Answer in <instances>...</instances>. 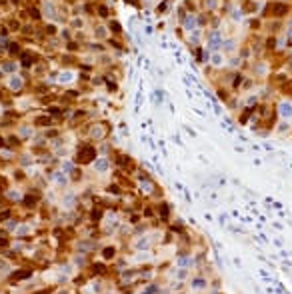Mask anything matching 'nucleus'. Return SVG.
I'll list each match as a JSON object with an SVG mask.
<instances>
[{
	"instance_id": "nucleus-6",
	"label": "nucleus",
	"mask_w": 292,
	"mask_h": 294,
	"mask_svg": "<svg viewBox=\"0 0 292 294\" xmlns=\"http://www.w3.org/2000/svg\"><path fill=\"white\" fill-rule=\"evenodd\" d=\"M96 168H98V170H106V160H100V162L96 164Z\"/></svg>"
},
{
	"instance_id": "nucleus-1",
	"label": "nucleus",
	"mask_w": 292,
	"mask_h": 294,
	"mask_svg": "<svg viewBox=\"0 0 292 294\" xmlns=\"http://www.w3.org/2000/svg\"><path fill=\"white\" fill-rule=\"evenodd\" d=\"M94 156H96V150H94V148H90V146H84L82 150L78 152V162L86 164V162L94 160Z\"/></svg>"
},
{
	"instance_id": "nucleus-8",
	"label": "nucleus",
	"mask_w": 292,
	"mask_h": 294,
	"mask_svg": "<svg viewBox=\"0 0 292 294\" xmlns=\"http://www.w3.org/2000/svg\"><path fill=\"white\" fill-rule=\"evenodd\" d=\"M12 88H20V80H18V78L12 80Z\"/></svg>"
},
{
	"instance_id": "nucleus-3",
	"label": "nucleus",
	"mask_w": 292,
	"mask_h": 294,
	"mask_svg": "<svg viewBox=\"0 0 292 294\" xmlns=\"http://www.w3.org/2000/svg\"><path fill=\"white\" fill-rule=\"evenodd\" d=\"M36 202H38V196H32V194H28V196L24 198V204H26V206H34Z\"/></svg>"
},
{
	"instance_id": "nucleus-2",
	"label": "nucleus",
	"mask_w": 292,
	"mask_h": 294,
	"mask_svg": "<svg viewBox=\"0 0 292 294\" xmlns=\"http://www.w3.org/2000/svg\"><path fill=\"white\" fill-rule=\"evenodd\" d=\"M30 274H32L30 270H18V272H14V278H16V280H24V278H28Z\"/></svg>"
},
{
	"instance_id": "nucleus-9",
	"label": "nucleus",
	"mask_w": 292,
	"mask_h": 294,
	"mask_svg": "<svg viewBox=\"0 0 292 294\" xmlns=\"http://www.w3.org/2000/svg\"><path fill=\"white\" fill-rule=\"evenodd\" d=\"M48 122H50L48 118H38V124H48Z\"/></svg>"
},
{
	"instance_id": "nucleus-7",
	"label": "nucleus",
	"mask_w": 292,
	"mask_h": 294,
	"mask_svg": "<svg viewBox=\"0 0 292 294\" xmlns=\"http://www.w3.org/2000/svg\"><path fill=\"white\" fill-rule=\"evenodd\" d=\"M10 52H12V54H18V52H20V48H18L16 44H10Z\"/></svg>"
},
{
	"instance_id": "nucleus-4",
	"label": "nucleus",
	"mask_w": 292,
	"mask_h": 294,
	"mask_svg": "<svg viewBox=\"0 0 292 294\" xmlns=\"http://www.w3.org/2000/svg\"><path fill=\"white\" fill-rule=\"evenodd\" d=\"M284 12H286V6L284 4H280V6L274 8V14H284Z\"/></svg>"
},
{
	"instance_id": "nucleus-5",
	"label": "nucleus",
	"mask_w": 292,
	"mask_h": 294,
	"mask_svg": "<svg viewBox=\"0 0 292 294\" xmlns=\"http://www.w3.org/2000/svg\"><path fill=\"white\" fill-rule=\"evenodd\" d=\"M114 256V248H106L104 250V258H112Z\"/></svg>"
}]
</instances>
